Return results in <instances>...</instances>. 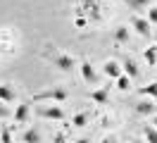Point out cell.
Returning a JSON list of instances; mask_svg holds the SVG:
<instances>
[{"label":"cell","mask_w":157,"mask_h":143,"mask_svg":"<svg viewBox=\"0 0 157 143\" xmlns=\"http://www.w3.org/2000/svg\"><path fill=\"white\" fill-rule=\"evenodd\" d=\"M43 55L48 57V60H50V62H52L55 67H57L59 72H71V69H74V65H76L71 55H67V53H59V50H55V48H52V50L48 48Z\"/></svg>","instance_id":"6da1fadb"},{"label":"cell","mask_w":157,"mask_h":143,"mask_svg":"<svg viewBox=\"0 0 157 143\" xmlns=\"http://www.w3.org/2000/svg\"><path fill=\"white\" fill-rule=\"evenodd\" d=\"M67 88H62V86H57V88H48V91H40V93H33V98L31 100H67Z\"/></svg>","instance_id":"7a4b0ae2"},{"label":"cell","mask_w":157,"mask_h":143,"mask_svg":"<svg viewBox=\"0 0 157 143\" xmlns=\"http://www.w3.org/2000/svg\"><path fill=\"white\" fill-rule=\"evenodd\" d=\"M78 17L83 14H90L93 22H100V10H98V0H81V7L76 10Z\"/></svg>","instance_id":"3957f363"},{"label":"cell","mask_w":157,"mask_h":143,"mask_svg":"<svg viewBox=\"0 0 157 143\" xmlns=\"http://www.w3.org/2000/svg\"><path fill=\"white\" fill-rule=\"evenodd\" d=\"M36 114L43 117V119H64L62 107H55V105H38V107H36Z\"/></svg>","instance_id":"277c9868"},{"label":"cell","mask_w":157,"mask_h":143,"mask_svg":"<svg viewBox=\"0 0 157 143\" xmlns=\"http://www.w3.org/2000/svg\"><path fill=\"white\" fill-rule=\"evenodd\" d=\"M131 26L136 29V34H140L143 38L152 36V26H150V22H147L145 17H133L131 19Z\"/></svg>","instance_id":"5b68a950"},{"label":"cell","mask_w":157,"mask_h":143,"mask_svg":"<svg viewBox=\"0 0 157 143\" xmlns=\"http://www.w3.org/2000/svg\"><path fill=\"white\" fill-rule=\"evenodd\" d=\"M136 112L143 114V117H150V114L157 112V103L155 100H138L136 103Z\"/></svg>","instance_id":"8992f818"},{"label":"cell","mask_w":157,"mask_h":143,"mask_svg":"<svg viewBox=\"0 0 157 143\" xmlns=\"http://www.w3.org/2000/svg\"><path fill=\"white\" fill-rule=\"evenodd\" d=\"M81 76H83V81H88L90 86L98 84V72L93 69L90 62H81Z\"/></svg>","instance_id":"52a82bcc"},{"label":"cell","mask_w":157,"mask_h":143,"mask_svg":"<svg viewBox=\"0 0 157 143\" xmlns=\"http://www.w3.org/2000/svg\"><path fill=\"white\" fill-rule=\"evenodd\" d=\"M17 100V91L12 88V86H7V84H2L0 86V103H14Z\"/></svg>","instance_id":"ba28073f"},{"label":"cell","mask_w":157,"mask_h":143,"mask_svg":"<svg viewBox=\"0 0 157 143\" xmlns=\"http://www.w3.org/2000/svg\"><path fill=\"white\" fill-rule=\"evenodd\" d=\"M31 117V103H19L14 110V122H26Z\"/></svg>","instance_id":"9c48e42d"},{"label":"cell","mask_w":157,"mask_h":143,"mask_svg":"<svg viewBox=\"0 0 157 143\" xmlns=\"http://www.w3.org/2000/svg\"><path fill=\"white\" fill-rule=\"evenodd\" d=\"M121 69H124V76H128V79H138V76H140V69H138V65L131 60V57H128V60H124Z\"/></svg>","instance_id":"30bf717a"},{"label":"cell","mask_w":157,"mask_h":143,"mask_svg":"<svg viewBox=\"0 0 157 143\" xmlns=\"http://www.w3.org/2000/svg\"><path fill=\"white\" fill-rule=\"evenodd\" d=\"M102 69H105V74L112 76V79H119V76H121V65L114 62V60H107V62L102 65Z\"/></svg>","instance_id":"8fae6325"},{"label":"cell","mask_w":157,"mask_h":143,"mask_svg":"<svg viewBox=\"0 0 157 143\" xmlns=\"http://www.w3.org/2000/svg\"><path fill=\"white\" fill-rule=\"evenodd\" d=\"M90 100H95L98 105H105L109 100V88H98V91H90Z\"/></svg>","instance_id":"7c38bea8"},{"label":"cell","mask_w":157,"mask_h":143,"mask_svg":"<svg viewBox=\"0 0 157 143\" xmlns=\"http://www.w3.org/2000/svg\"><path fill=\"white\" fill-rule=\"evenodd\" d=\"M88 119H90V112H88V110H81V112H76L74 117H71V124L81 129V126H86V124H88Z\"/></svg>","instance_id":"4fadbf2b"},{"label":"cell","mask_w":157,"mask_h":143,"mask_svg":"<svg viewBox=\"0 0 157 143\" xmlns=\"http://www.w3.org/2000/svg\"><path fill=\"white\" fill-rule=\"evenodd\" d=\"M112 38L117 43H128V26H117L112 29Z\"/></svg>","instance_id":"5bb4252c"},{"label":"cell","mask_w":157,"mask_h":143,"mask_svg":"<svg viewBox=\"0 0 157 143\" xmlns=\"http://www.w3.org/2000/svg\"><path fill=\"white\" fill-rule=\"evenodd\" d=\"M138 93H140V95H150V98L157 103V81H152V84H147V86H140Z\"/></svg>","instance_id":"9a60e30c"},{"label":"cell","mask_w":157,"mask_h":143,"mask_svg":"<svg viewBox=\"0 0 157 143\" xmlns=\"http://www.w3.org/2000/svg\"><path fill=\"white\" fill-rule=\"evenodd\" d=\"M124 2H126L133 12H140V10H145V7H150V5H152L150 0H124Z\"/></svg>","instance_id":"2e32d148"},{"label":"cell","mask_w":157,"mask_h":143,"mask_svg":"<svg viewBox=\"0 0 157 143\" xmlns=\"http://www.w3.org/2000/svg\"><path fill=\"white\" fill-rule=\"evenodd\" d=\"M21 138H24V143H40V133L38 129H26Z\"/></svg>","instance_id":"e0dca14e"},{"label":"cell","mask_w":157,"mask_h":143,"mask_svg":"<svg viewBox=\"0 0 157 143\" xmlns=\"http://www.w3.org/2000/svg\"><path fill=\"white\" fill-rule=\"evenodd\" d=\"M143 57H145V62H147V65H157V46H150V48H145Z\"/></svg>","instance_id":"ac0fdd59"},{"label":"cell","mask_w":157,"mask_h":143,"mask_svg":"<svg viewBox=\"0 0 157 143\" xmlns=\"http://www.w3.org/2000/svg\"><path fill=\"white\" fill-rule=\"evenodd\" d=\"M143 133H145L147 143H157V129H155V126H145V129H143Z\"/></svg>","instance_id":"d6986e66"},{"label":"cell","mask_w":157,"mask_h":143,"mask_svg":"<svg viewBox=\"0 0 157 143\" xmlns=\"http://www.w3.org/2000/svg\"><path fill=\"white\" fill-rule=\"evenodd\" d=\"M128 86H131V79L121 74V76L117 79V88H119V91H128Z\"/></svg>","instance_id":"ffe728a7"},{"label":"cell","mask_w":157,"mask_h":143,"mask_svg":"<svg viewBox=\"0 0 157 143\" xmlns=\"http://www.w3.org/2000/svg\"><path fill=\"white\" fill-rule=\"evenodd\" d=\"M0 141H2V143H14V138H12V131L7 129V126H2V131H0Z\"/></svg>","instance_id":"44dd1931"},{"label":"cell","mask_w":157,"mask_h":143,"mask_svg":"<svg viewBox=\"0 0 157 143\" xmlns=\"http://www.w3.org/2000/svg\"><path fill=\"white\" fill-rule=\"evenodd\" d=\"M147 22H150V24H157V5H152V7L147 10Z\"/></svg>","instance_id":"7402d4cb"},{"label":"cell","mask_w":157,"mask_h":143,"mask_svg":"<svg viewBox=\"0 0 157 143\" xmlns=\"http://www.w3.org/2000/svg\"><path fill=\"white\" fill-rule=\"evenodd\" d=\"M5 117H10V107L5 103H0V119H5Z\"/></svg>","instance_id":"603a6c76"},{"label":"cell","mask_w":157,"mask_h":143,"mask_svg":"<svg viewBox=\"0 0 157 143\" xmlns=\"http://www.w3.org/2000/svg\"><path fill=\"white\" fill-rule=\"evenodd\" d=\"M74 24H76V29H83L86 24H88V22H86L83 17H76V22H74Z\"/></svg>","instance_id":"cb8c5ba5"},{"label":"cell","mask_w":157,"mask_h":143,"mask_svg":"<svg viewBox=\"0 0 157 143\" xmlns=\"http://www.w3.org/2000/svg\"><path fill=\"white\" fill-rule=\"evenodd\" d=\"M55 143H67L64 141V133H55Z\"/></svg>","instance_id":"d4e9b609"},{"label":"cell","mask_w":157,"mask_h":143,"mask_svg":"<svg viewBox=\"0 0 157 143\" xmlns=\"http://www.w3.org/2000/svg\"><path fill=\"white\" fill-rule=\"evenodd\" d=\"M102 143H114V138H112V136H105V138H102Z\"/></svg>","instance_id":"484cf974"},{"label":"cell","mask_w":157,"mask_h":143,"mask_svg":"<svg viewBox=\"0 0 157 143\" xmlns=\"http://www.w3.org/2000/svg\"><path fill=\"white\" fill-rule=\"evenodd\" d=\"M76 143H90V138H86V136H83V138H78Z\"/></svg>","instance_id":"4316f807"},{"label":"cell","mask_w":157,"mask_h":143,"mask_svg":"<svg viewBox=\"0 0 157 143\" xmlns=\"http://www.w3.org/2000/svg\"><path fill=\"white\" fill-rule=\"evenodd\" d=\"M152 126H155V129H157V114H155V119H152Z\"/></svg>","instance_id":"83f0119b"},{"label":"cell","mask_w":157,"mask_h":143,"mask_svg":"<svg viewBox=\"0 0 157 143\" xmlns=\"http://www.w3.org/2000/svg\"><path fill=\"white\" fill-rule=\"evenodd\" d=\"M155 43H157V31H155Z\"/></svg>","instance_id":"f1b7e54d"},{"label":"cell","mask_w":157,"mask_h":143,"mask_svg":"<svg viewBox=\"0 0 157 143\" xmlns=\"http://www.w3.org/2000/svg\"><path fill=\"white\" fill-rule=\"evenodd\" d=\"M133 143H143V141H133Z\"/></svg>","instance_id":"f546056e"}]
</instances>
